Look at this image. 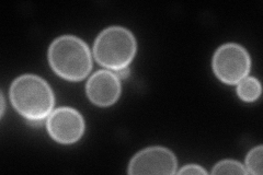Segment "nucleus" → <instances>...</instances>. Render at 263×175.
<instances>
[{
    "label": "nucleus",
    "instance_id": "nucleus-1",
    "mask_svg": "<svg viewBox=\"0 0 263 175\" xmlns=\"http://www.w3.org/2000/svg\"><path fill=\"white\" fill-rule=\"evenodd\" d=\"M10 101L23 118L41 122L51 115L55 98L48 83L35 74H23L10 87Z\"/></svg>",
    "mask_w": 263,
    "mask_h": 175
},
{
    "label": "nucleus",
    "instance_id": "nucleus-2",
    "mask_svg": "<svg viewBox=\"0 0 263 175\" xmlns=\"http://www.w3.org/2000/svg\"><path fill=\"white\" fill-rule=\"evenodd\" d=\"M48 62L56 74L68 81H81L92 69L91 54L84 41L73 35H63L48 48Z\"/></svg>",
    "mask_w": 263,
    "mask_h": 175
},
{
    "label": "nucleus",
    "instance_id": "nucleus-3",
    "mask_svg": "<svg viewBox=\"0 0 263 175\" xmlns=\"http://www.w3.org/2000/svg\"><path fill=\"white\" fill-rule=\"evenodd\" d=\"M136 49L133 33L122 27H110L98 35L93 45V55L99 65L121 71L133 61Z\"/></svg>",
    "mask_w": 263,
    "mask_h": 175
},
{
    "label": "nucleus",
    "instance_id": "nucleus-4",
    "mask_svg": "<svg viewBox=\"0 0 263 175\" xmlns=\"http://www.w3.org/2000/svg\"><path fill=\"white\" fill-rule=\"evenodd\" d=\"M251 61L248 52L239 44L221 45L214 54L213 70L216 77L227 85H237L247 78Z\"/></svg>",
    "mask_w": 263,
    "mask_h": 175
},
{
    "label": "nucleus",
    "instance_id": "nucleus-5",
    "mask_svg": "<svg viewBox=\"0 0 263 175\" xmlns=\"http://www.w3.org/2000/svg\"><path fill=\"white\" fill-rule=\"evenodd\" d=\"M177 158L169 149L163 147L146 148L133 157L129 162L128 173L137 174H163L177 173Z\"/></svg>",
    "mask_w": 263,
    "mask_h": 175
},
{
    "label": "nucleus",
    "instance_id": "nucleus-6",
    "mask_svg": "<svg viewBox=\"0 0 263 175\" xmlns=\"http://www.w3.org/2000/svg\"><path fill=\"white\" fill-rule=\"evenodd\" d=\"M48 134L57 143L64 145L78 141L85 131V121L81 114L71 107L57 108L48 116Z\"/></svg>",
    "mask_w": 263,
    "mask_h": 175
},
{
    "label": "nucleus",
    "instance_id": "nucleus-7",
    "mask_svg": "<svg viewBox=\"0 0 263 175\" xmlns=\"http://www.w3.org/2000/svg\"><path fill=\"white\" fill-rule=\"evenodd\" d=\"M86 92L88 99L95 105L108 107L118 101L121 94V82L109 70H99L87 82Z\"/></svg>",
    "mask_w": 263,
    "mask_h": 175
},
{
    "label": "nucleus",
    "instance_id": "nucleus-8",
    "mask_svg": "<svg viewBox=\"0 0 263 175\" xmlns=\"http://www.w3.org/2000/svg\"><path fill=\"white\" fill-rule=\"evenodd\" d=\"M237 93L246 102H253L261 95V83L257 78L242 79L237 87Z\"/></svg>",
    "mask_w": 263,
    "mask_h": 175
},
{
    "label": "nucleus",
    "instance_id": "nucleus-9",
    "mask_svg": "<svg viewBox=\"0 0 263 175\" xmlns=\"http://www.w3.org/2000/svg\"><path fill=\"white\" fill-rule=\"evenodd\" d=\"M262 151L263 147L258 146L251 149L246 158V170L251 174H262Z\"/></svg>",
    "mask_w": 263,
    "mask_h": 175
},
{
    "label": "nucleus",
    "instance_id": "nucleus-10",
    "mask_svg": "<svg viewBox=\"0 0 263 175\" xmlns=\"http://www.w3.org/2000/svg\"><path fill=\"white\" fill-rule=\"evenodd\" d=\"M247 172L246 168L239 162L234 160H224L217 163L212 171V174H236V175H245Z\"/></svg>",
    "mask_w": 263,
    "mask_h": 175
},
{
    "label": "nucleus",
    "instance_id": "nucleus-11",
    "mask_svg": "<svg viewBox=\"0 0 263 175\" xmlns=\"http://www.w3.org/2000/svg\"><path fill=\"white\" fill-rule=\"evenodd\" d=\"M180 175H206L208 172L205 171L202 166L200 165H195V164H190V165H185L183 166L182 169H181L178 172Z\"/></svg>",
    "mask_w": 263,
    "mask_h": 175
},
{
    "label": "nucleus",
    "instance_id": "nucleus-12",
    "mask_svg": "<svg viewBox=\"0 0 263 175\" xmlns=\"http://www.w3.org/2000/svg\"><path fill=\"white\" fill-rule=\"evenodd\" d=\"M2 108H3L2 114H4V111H5V99H4V96H2Z\"/></svg>",
    "mask_w": 263,
    "mask_h": 175
}]
</instances>
